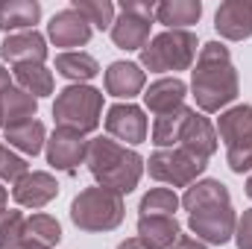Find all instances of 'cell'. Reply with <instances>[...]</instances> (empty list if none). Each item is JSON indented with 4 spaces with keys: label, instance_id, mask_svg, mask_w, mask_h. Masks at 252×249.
Here are the masks:
<instances>
[{
    "label": "cell",
    "instance_id": "cell-21",
    "mask_svg": "<svg viewBox=\"0 0 252 249\" xmlns=\"http://www.w3.org/2000/svg\"><path fill=\"white\" fill-rule=\"evenodd\" d=\"M35 112H38V100L27 94L24 88H9L0 94V126L3 129L35 121Z\"/></svg>",
    "mask_w": 252,
    "mask_h": 249
},
{
    "label": "cell",
    "instance_id": "cell-37",
    "mask_svg": "<svg viewBox=\"0 0 252 249\" xmlns=\"http://www.w3.org/2000/svg\"><path fill=\"white\" fill-rule=\"evenodd\" d=\"M6 199H9V193H6V187L0 182V211H6Z\"/></svg>",
    "mask_w": 252,
    "mask_h": 249
},
{
    "label": "cell",
    "instance_id": "cell-1",
    "mask_svg": "<svg viewBox=\"0 0 252 249\" xmlns=\"http://www.w3.org/2000/svg\"><path fill=\"white\" fill-rule=\"evenodd\" d=\"M190 91L193 100L199 106V112L214 115L223 112L229 103H235L241 82H238V70L232 64L229 47L220 41H208L199 47L196 53V67L190 76Z\"/></svg>",
    "mask_w": 252,
    "mask_h": 249
},
{
    "label": "cell",
    "instance_id": "cell-6",
    "mask_svg": "<svg viewBox=\"0 0 252 249\" xmlns=\"http://www.w3.org/2000/svg\"><path fill=\"white\" fill-rule=\"evenodd\" d=\"M217 135L226 144V161L235 173L252 170V106L226 109L217 118Z\"/></svg>",
    "mask_w": 252,
    "mask_h": 249
},
{
    "label": "cell",
    "instance_id": "cell-26",
    "mask_svg": "<svg viewBox=\"0 0 252 249\" xmlns=\"http://www.w3.org/2000/svg\"><path fill=\"white\" fill-rule=\"evenodd\" d=\"M188 106H182V109H176V112H170V115H161V118H156V124H153V144L158 147V150H170V147H176L179 144V135H182V129H185V121L190 118Z\"/></svg>",
    "mask_w": 252,
    "mask_h": 249
},
{
    "label": "cell",
    "instance_id": "cell-18",
    "mask_svg": "<svg viewBox=\"0 0 252 249\" xmlns=\"http://www.w3.org/2000/svg\"><path fill=\"white\" fill-rule=\"evenodd\" d=\"M144 67L135 62H112L106 67V94L121 97V100H132L144 91Z\"/></svg>",
    "mask_w": 252,
    "mask_h": 249
},
{
    "label": "cell",
    "instance_id": "cell-29",
    "mask_svg": "<svg viewBox=\"0 0 252 249\" xmlns=\"http://www.w3.org/2000/svg\"><path fill=\"white\" fill-rule=\"evenodd\" d=\"M179 205L182 202H179V196L170 187H153V190H147L141 196L138 211H141V217H150V214H167V217H173Z\"/></svg>",
    "mask_w": 252,
    "mask_h": 249
},
{
    "label": "cell",
    "instance_id": "cell-4",
    "mask_svg": "<svg viewBox=\"0 0 252 249\" xmlns=\"http://www.w3.org/2000/svg\"><path fill=\"white\" fill-rule=\"evenodd\" d=\"M196 35L190 30H164L147 41L141 50V67L153 73H176L188 70L196 59Z\"/></svg>",
    "mask_w": 252,
    "mask_h": 249
},
{
    "label": "cell",
    "instance_id": "cell-20",
    "mask_svg": "<svg viewBox=\"0 0 252 249\" xmlns=\"http://www.w3.org/2000/svg\"><path fill=\"white\" fill-rule=\"evenodd\" d=\"M38 18H41V3L35 0H3L0 3V30L9 35L35 30Z\"/></svg>",
    "mask_w": 252,
    "mask_h": 249
},
{
    "label": "cell",
    "instance_id": "cell-30",
    "mask_svg": "<svg viewBox=\"0 0 252 249\" xmlns=\"http://www.w3.org/2000/svg\"><path fill=\"white\" fill-rule=\"evenodd\" d=\"M70 6L97 30H112L115 24V6L109 0H73Z\"/></svg>",
    "mask_w": 252,
    "mask_h": 249
},
{
    "label": "cell",
    "instance_id": "cell-16",
    "mask_svg": "<svg viewBox=\"0 0 252 249\" xmlns=\"http://www.w3.org/2000/svg\"><path fill=\"white\" fill-rule=\"evenodd\" d=\"M214 30L229 41H244L252 35V0H226L217 6Z\"/></svg>",
    "mask_w": 252,
    "mask_h": 249
},
{
    "label": "cell",
    "instance_id": "cell-23",
    "mask_svg": "<svg viewBox=\"0 0 252 249\" xmlns=\"http://www.w3.org/2000/svg\"><path fill=\"white\" fill-rule=\"evenodd\" d=\"M182 208L185 211H196V208H205V205H217V202H232V193L229 187L223 185L220 179H199L190 187H185L182 193Z\"/></svg>",
    "mask_w": 252,
    "mask_h": 249
},
{
    "label": "cell",
    "instance_id": "cell-36",
    "mask_svg": "<svg viewBox=\"0 0 252 249\" xmlns=\"http://www.w3.org/2000/svg\"><path fill=\"white\" fill-rule=\"evenodd\" d=\"M118 249H150V247H147L141 238H129V241H124V244H121Z\"/></svg>",
    "mask_w": 252,
    "mask_h": 249
},
{
    "label": "cell",
    "instance_id": "cell-28",
    "mask_svg": "<svg viewBox=\"0 0 252 249\" xmlns=\"http://www.w3.org/2000/svg\"><path fill=\"white\" fill-rule=\"evenodd\" d=\"M24 241H30V244H35V247H41V249H53L62 241V226L50 214H32L27 220Z\"/></svg>",
    "mask_w": 252,
    "mask_h": 249
},
{
    "label": "cell",
    "instance_id": "cell-19",
    "mask_svg": "<svg viewBox=\"0 0 252 249\" xmlns=\"http://www.w3.org/2000/svg\"><path fill=\"white\" fill-rule=\"evenodd\" d=\"M182 229L176 223V217L167 214H150V217H138V238L150 249H170L179 241Z\"/></svg>",
    "mask_w": 252,
    "mask_h": 249
},
{
    "label": "cell",
    "instance_id": "cell-5",
    "mask_svg": "<svg viewBox=\"0 0 252 249\" xmlns=\"http://www.w3.org/2000/svg\"><path fill=\"white\" fill-rule=\"evenodd\" d=\"M53 118L56 126L64 129H76L82 135L94 132L103 118V91H97L94 85H67L56 94Z\"/></svg>",
    "mask_w": 252,
    "mask_h": 249
},
{
    "label": "cell",
    "instance_id": "cell-3",
    "mask_svg": "<svg viewBox=\"0 0 252 249\" xmlns=\"http://www.w3.org/2000/svg\"><path fill=\"white\" fill-rule=\"evenodd\" d=\"M126 217L124 196L109 187H85L70 202V220L82 232H115Z\"/></svg>",
    "mask_w": 252,
    "mask_h": 249
},
{
    "label": "cell",
    "instance_id": "cell-7",
    "mask_svg": "<svg viewBox=\"0 0 252 249\" xmlns=\"http://www.w3.org/2000/svg\"><path fill=\"white\" fill-rule=\"evenodd\" d=\"M208 161L196 158L185 153L182 147H170V150H156L147 161V170L156 182H164V185L173 187H190L202 173H205Z\"/></svg>",
    "mask_w": 252,
    "mask_h": 249
},
{
    "label": "cell",
    "instance_id": "cell-13",
    "mask_svg": "<svg viewBox=\"0 0 252 249\" xmlns=\"http://www.w3.org/2000/svg\"><path fill=\"white\" fill-rule=\"evenodd\" d=\"M59 196V182L47 170H30L24 179L12 185V199L24 208H44Z\"/></svg>",
    "mask_w": 252,
    "mask_h": 249
},
{
    "label": "cell",
    "instance_id": "cell-10",
    "mask_svg": "<svg viewBox=\"0 0 252 249\" xmlns=\"http://www.w3.org/2000/svg\"><path fill=\"white\" fill-rule=\"evenodd\" d=\"M44 147H47V164L56 170H64V173H73L79 164H85V156H88L85 135L76 129H64V126L53 129V135L47 138Z\"/></svg>",
    "mask_w": 252,
    "mask_h": 249
},
{
    "label": "cell",
    "instance_id": "cell-2",
    "mask_svg": "<svg viewBox=\"0 0 252 249\" xmlns=\"http://www.w3.org/2000/svg\"><path fill=\"white\" fill-rule=\"evenodd\" d=\"M85 164H88L91 176L97 179V185L109 187L121 196L132 193L138 187L141 176H144V167H147V161L135 150H129L112 138H103V135L88 141Z\"/></svg>",
    "mask_w": 252,
    "mask_h": 249
},
{
    "label": "cell",
    "instance_id": "cell-14",
    "mask_svg": "<svg viewBox=\"0 0 252 249\" xmlns=\"http://www.w3.org/2000/svg\"><path fill=\"white\" fill-rule=\"evenodd\" d=\"M0 56L6 62L15 64H44L47 59V38L35 30H27V32H12L3 38L0 44Z\"/></svg>",
    "mask_w": 252,
    "mask_h": 249
},
{
    "label": "cell",
    "instance_id": "cell-22",
    "mask_svg": "<svg viewBox=\"0 0 252 249\" xmlns=\"http://www.w3.org/2000/svg\"><path fill=\"white\" fill-rule=\"evenodd\" d=\"M199 18H202L199 0H161L156 6V21L164 24L167 30H188Z\"/></svg>",
    "mask_w": 252,
    "mask_h": 249
},
{
    "label": "cell",
    "instance_id": "cell-17",
    "mask_svg": "<svg viewBox=\"0 0 252 249\" xmlns=\"http://www.w3.org/2000/svg\"><path fill=\"white\" fill-rule=\"evenodd\" d=\"M185 97H188V85L179 76H161V79L150 82V88L144 91V106L156 118H161V115H170V112L182 109Z\"/></svg>",
    "mask_w": 252,
    "mask_h": 249
},
{
    "label": "cell",
    "instance_id": "cell-24",
    "mask_svg": "<svg viewBox=\"0 0 252 249\" xmlns=\"http://www.w3.org/2000/svg\"><path fill=\"white\" fill-rule=\"evenodd\" d=\"M56 73L70 79L73 85H85L88 79H94L100 73V64L91 53H82V50H64L56 56Z\"/></svg>",
    "mask_w": 252,
    "mask_h": 249
},
{
    "label": "cell",
    "instance_id": "cell-32",
    "mask_svg": "<svg viewBox=\"0 0 252 249\" xmlns=\"http://www.w3.org/2000/svg\"><path fill=\"white\" fill-rule=\"evenodd\" d=\"M30 173V164L24 156H18L9 144H0V182H18Z\"/></svg>",
    "mask_w": 252,
    "mask_h": 249
},
{
    "label": "cell",
    "instance_id": "cell-33",
    "mask_svg": "<svg viewBox=\"0 0 252 249\" xmlns=\"http://www.w3.org/2000/svg\"><path fill=\"white\" fill-rule=\"evenodd\" d=\"M235 244H238V249H252V208H247V211L238 217Z\"/></svg>",
    "mask_w": 252,
    "mask_h": 249
},
{
    "label": "cell",
    "instance_id": "cell-8",
    "mask_svg": "<svg viewBox=\"0 0 252 249\" xmlns=\"http://www.w3.org/2000/svg\"><path fill=\"white\" fill-rule=\"evenodd\" d=\"M156 21V6L147 0H124L112 24V41L121 50H144L150 41V27Z\"/></svg>",
    "mask_w": 252,
    "mask_h": 249
},
{
    "label": "cell",
    "instance_id": "cell-25",
    "mask_svg": "<svg viewBox=\"0 0 252 249\" xmlns=\"http://www.w3.org/2000/svg\"><path fill=\"white\" fill-rule=\"evenodd\" d=\"M6 141L12 150L24 153V156H38L47 144V129L41 121H27V124H18V126H9L3 129Z\"/></svg>",
    "mask_w": 252,
    "mask_h": 249
},
{
    "label": "cell",
    "instance_id": "cell-34",
    "mask_svg": "<svg viewBox=\"0 0 252 249\" xmlns=\"http://www.w3.org/2000/svg\"><path fill=\"white\" fill-rule=\"evenodd\" d=\"M170 249H208V247H205L202 241H196L193 235H179V241H176Z\"/></svg>",
    "mask_w": 252,
    "mask_h": 249
},
{
    "label": "cell",
    "instance_id": "cell-9",
    "mask_svg": "<svg viewBox=\"0 0 252 249\" xmlns=\"http://www.w3.org/2000/svg\"><path fill=\"white\" fill-rule=\"evenodd\" d=\"M235 226H238V214L232 208V202H217V205H205L188 214V229L193 232L196 241H202L205 247H223L235 238Z\"/></svg>",
    "mask_w": 252,
    "mask_h": 249
},
{
    "label": "cell",
    "instance_id": "cell-35",
    "mask_svg": "<svg viewBox=\"0 0 252 249\" xmlns=\"http://www.w3.org/2000/svg\"><path fill=\"white\" fill-rule=\"evenodd\" d=\"M9 88H12V73L0 64V94H3V91H9Z\"/></svg>",
    "mask_w": 252,
    "mask_h": 249
},
{
    "label": "cell",
    "instance_id": "cell-12",
    "mask_svg": "<svg viewBox=\"0 0 252 249\" xmlns=\"http://www.w3.org/2000/svg\"><path fill=\"white\" fill-rule=\"evenodd\" d=\"M91 32H94V27L73 6L56 12L50 18V24H47V38L56 47H85L91 41Z\"/></svg>",
    "mask_w": 252,
    "mask_h": 249
},
{
    "label": "cell",
    "instance_id": "cell-15",
    "mask_svg": "<svg viewBox=\"0 0 252 249\" xmlns=\"http://www.w3.org/2000/svg\"><path fill=\"white\" fill-rule=\"evenodd\" d=\"M217 126L211 124L205 115H199L196 109L190 112V118L185 121V129H182V135H179V147L190 153V156H196V158H202V161H208L214 153H217Z\"/></svg>",
    "mask_w": 252,
    "mask_h": 249
},
{
    "label": "cell",
    "instance_id": "cell-31",
    "mask_svg": "<svg viewBox=\"0 0 252 249\" xmlns=\"http://www.w3.org/2000/svg\"><path fill=\"white\" fill-rule=\"evenodd\" d=\"M24 229H27V217L15 208L0 211V249H18L24 241Z\"/></svg>",
    "mask_w": 252,
    "mask_h": 249
},
{
    "label": "cell",
    "instance_id": "cell-27",
    "mask_svg": "<svg viewBox=\"0 0 252 249\" xmlns=\"http://www.w3.org/2000/svg\"><path fill=\"white\" fill-rule=\"evenodd\" d=\"M12 76H15V82H18L27 94H32L35 100L53 94V73H50L44 64H15V67H12Z\"/></svg>",
    "mask_w": 252,
    "mask_h": 249
},
{
    "label": "cell",
    "instance_id": "cell-11",
    "mask_svg": "<svg viewBox=\"0 0 252 249\" xmlns=\"http://www.w3.org/2000/svg\"><path fill=\"white\" fill-rule=\"evenodd\" d=\"M106 132L118 141H126V144H144L150 124H147V115L141 106L118 103L106 112Z\"/></svg>",
    "mask_w": 252,
    "mask_h": 249
},
{
    "label": "cell",
    "instance_id": "cell-38",
    "mask_svg": "<svg viewBox=\"0 0 252 249\" xmlns=\"http://www.w3.org/2000/svg\"><path fill=\"white\" fill-rule=\"evenodd\" d=\"M247 196L252 199V173H250V179H247Z\"/></svg>",
    "mask_w": 252,
    "mask_h": 249
}]
</instances>
